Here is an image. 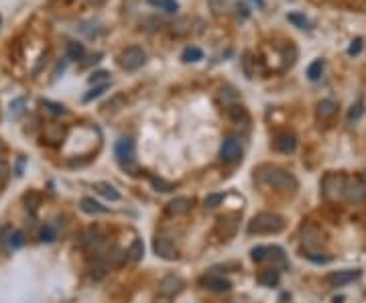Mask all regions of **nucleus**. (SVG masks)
<instances>
[{"instance_id": "nucleus-1", "label": "nucleus", "mask_w": 366, "mask_h": 303, "mask_svg": "<svg viewBox=\"0 0 366 303\" xmlns=\"http://www.w3.org/2000/svg\"><path fill=\"white\" fill-rule=\"evenodd\" d=\"M248 234H279L285 230V218L275 212H261L248 222Z\"/></svg>"}, {"instance_id": "nucleus-2", "label": "nucleus", "mask_w": 366, "mask_h": 303, "mask_svg": "<svg viewBox=\"0 0 366 303\" xmlns=\"http://www.w3.org/2000/svg\"><path fill=\"white\" fill-rule=\"evenodd\" d=\"M258 177L277 189H297V179L293 177V173L281 167H263L258 171Z\"/></svg>"}, {"instance_id": "nucleus-3", "label": "nucleus", "mask_w": 366, "mask_h": 303, "mask_svg": "<svg viewBox=\"0 0 366 303\" xmlns=\"http://www.w3.org/2000/svg\"><path fill=\"white\" fill-rule=\"evenodd\" d=\"M346 181L348 177L342 175V173H326L324 179H321V193L328 202H340L344 198V191H346Z\"/></svg>"}, {"instance_id": "nucleus-4", "label": "nucleus", "mask_w": 366, "mask_h": 303, "mask_svg": "<svg viewBox=\"0 0 366 303\" xmlns=\"http://www.w3.org/2000/svg\"><path fill=\"white\" fill-rule=\"evenodd\" d=\"M146 61V53L143 51V47L133 45L126 47L120 55H118V66L126 72H137L139 68H143V63Z\"/></svg>"}, {"instance_id": "nucleus-5", "label": "nucleus", "mask_w": 366, "mask_h": 303, "mask_svg": "<svg viewBox=\"0 0 366 303\" xmlns=\"http://www.w3.org/2000/svg\"><path fill=\"white\" fill-rule=\"evenodd\" d=\"M114 155L120 167L135 169V141L133 139H120L114 145Z\"/></svg>"}, {"instance_id": "nucleus-6", "label": "nucleus", "mask_w": 366, "mask_h": 303, "mask_svg": "<svg viewBox=\"0 0 366 303\" xmlns=\"http://www.w3.org/2000/svg\"><path fill=\"white\" fill-rule=\"evenodd\" d=\"M301 240H303V246L305 248H317L326 242V234L317 224L313 222H305L301 226Z\"/></svg>"}, {"instance_id": "nucleus-7", "label": "nucleus", "mask_w": 366, "mask_h": 303, "mask_svg": "<svg viewBox=\"0 0 366 303\" xmlns=\"http://www.w3.org/2000/svg\"><path fill=\"white\" fill-rule=\"evenodd\" d=\"M153 250H155L157 256L165 258V261H175V258L179 256V250H177L175 242L171 240L169 236H165V234L155 236V240H153Z\"/></svg>"}, {"instance_id": "nucleus-8", "label": "nucleus", "mask_w": 366, "mask_h": 303, "mask_svg": "<svg viewBox=\"0 0 366 303\" xmlns=\"http://www.w3.org/2000/svg\"><path fill=\"white\" fill-rule=\"evenodd\" d=\"M344 200H348L350 204H362L366 200V185L360 177H348Z\"/></svg>"}, {"instance_id": "nucleus-9", "label": "nucleus", "mask_w": 366, "mask_h": 303, "mask_svg": "<svg viewBox=\"0 0 366 303\" xmlns=\"http://www.w3.org/2000/svg\"><path fill=\"white\" fill-rule=\"evenodd\" d=\"M242 155V147H240V141L234 139V137H228L222 141L220 145V159L224 163H236Z\"/></svg>"}, {"instance_id": "nucleus-10", "label": "nucleus", "mask_w": 366, "mask_h": 303, "mask_svg": "<svg viewBox=\"0 0 366 303\" xmlns=\"http://www.w3.org/2000/svg\"><path fill=\"white\" fill-rule=\"evenodd\" d=\"M273 149L277 151V153L291 155L293 151L297 149V137H295L293 133H289V131L279 133V135H275V139H273Z\"/></svg>"}, {"instance_id": "nucleus-11", "label": "nucleus", "mask_w": 366, "mask_h": 303, "mask_svg": "<svg viewBox=\"0 0 366 303\" xmlns=\"http://www.w3.org/2000/svg\"><path fill=\"white\" fill-rule=\"evenodd\" d=\"M200 285H204L210 291H216V293H224V291H230L232 289V283H230L228 279L216 277V275H204L200 279Z\"/></svg>"}, {"instance_id": "nucleus-12", "label": "nucleus", "mask_w": 366, "mask_h": 303, "mask_svg": "<svg viewBox=\"0 0 366 303\" xmlns=\"http://www.w3.org/2000/svg\"><path fill=\"white\" fill-rule=\"evenodd\" d=\"M183 287H185L183 279H181V277H175V275H167L165 279H161V283H159L161 293H163V295H167V297L181 293V291H183Z\"/></svg>"}, {"instance_id": "nucleus-13", "label": "nucleus", "mask_w": 366, "mask_h": 303, "mask_svg": "<svg viewBox=\"0 0 366 303\" xmlns=\"http://www.w3.org/2000/svg\"><path fill=\"white\" fill-rule=\"evenodd\" d=\"M360 277V271H338V273H332L328 275V283L332 287H344L352 283V281H356Z\"/></svg>"}, {"instance_id": "nucleus-14", "label": "nucleus", "mask_w": 366, "mask_h": 303, "mask_svg": "<svg viewBox=\"0 0 366 303\" xmlns=\"http://www.w3.org/2000/svg\"><path fill=\"white\" fill-rule=\"evenodd\" d=\"M236 228H238V218H236V216H222V218H218L216 230L220 236L230 238L236 234Z\"/></svg>"}, {"instance_id": "nucleus-15", "label": "nucleus", "mask_w": 366, "mask_h": 303, "mask_svg": "<svg viewBox=\"0 0 366 303\" xmlns=\"http://www.w3.org/2000/svg\"><path fill=\"white\" fill-rule=\"evenodd\" d=\"M43 139H45V143H49V145H59L63 139H66V128H63L61 124H47L45 131H43Z\"/></svg>"}, {"instance_id": "nucleus-16", "label": "nucleus", "mask_w": 366, "mask_h": 303, "mask_svg": "<svg viewBox=\"0 0 366 303\" xmlns=\"http://www.w3.org/2000/svg\"><path fill=\"white\" fill-rule=\"evenodd\" d=\"M189 210H191L189 198H175L167 204V214H171V216H185Z\"/></svg>"}, {"instance_id": "nucleus-17", "label": "nucleus", "mask_w": 366, "mask_h": 303, "mask_svg": "<svg viewBox=\"0 0 366 303\" xmlns=\"http://www.w3.org/2000/svg\"><path fill=\"white\" fill-rule=\"evenodd\" d=\"M315 112H317V118L328 120V118H332L338 112V104L334 100H321V102H317Z\"/></svg>"}, {"instance_id": "nucleus-18", "label": "nucleus", "mask_w": 366, "mask_h": 303, "mask_svg": "<svg viewBox=\"0 0 366 303\" xmlns=\"http://www.w3.org/2000/svg\"><path fill=\"white\" fill-rule=\"evenodd\" d=\"M279 279H281V273H279V269H267V271H263V273H258V277H256L258 283L265 285V287H275V285H279Z\"/></svg>"}, {"instance_id": "nucleus-19", "label": "nucleus", "mask_w": 366, "mask_h": 303, "mask_svg": "<svg viewBox=\"0 0 366 303\" xmlns=\"http://www.w3.org/2000/svg\"><path fill=\"white\" fill-rule=\"evenodd\" d=\"M79 208L85 214H106V212H108V208H104L102 204H98L94 198H83L79 202Z\"/></svg>"}, {"instance_id": "nucleus-20", "label": "nucleus", "mask_w": 366, "mask_h": 303, "mask_svg": "<svg viewBox=\"0 0 366 303\" xmlns=\"http://www.w3.org/2000/svg\"><path fill=\"white\" fill-rule=\"evenodd\" d=\"M94 187H96V191L100 193V196H104L106 200H110V202H118L120 200V193L110 183H96Z\"/></svg>"}, {"instance_id": "nucleus-21", "label": "nucleus", "mask_w": 366, "mask_h": 303, "mask_svg": "<svg viewBox=\"0 0 366 303\" xmlns=\"http://www.w3.org/2000/svg\"><path fill=\"white\" fill-rule=\"evenodd\" d=\"M102 242H104V236L98 230H90L88 234H85V238H83V244L88 246L90 250H98Z\"/></svg>"}, {"instance_id": "nucleus-22", "label": "nucleus", "mask_w": 366, "mask_h": 303, "mask_svg": "<svg viewBox=\"0 0 366 303\" xmlns=\"http://www.w3.org/2000/svg\"><path fill=\"white\" fill-rule=\"evenodd\" d=\"M128 258H131L133 263H139L141 258H143V254H145V244H143V240L141 238H137V240H133V244H131V248H128Z\"/></svg>"}, {"instance_id": "nucleus-23", "label": "nucleus", "mask_w": 366, "mask_h": 303, "mask_svg": "<svg viewBox=\"0 0 366 303\" xmlns=\"http://www.w3.org/2000/svg\"><path fill=\"white\" fill-rule=\"evenodd\" d=\"M66 53H68V59L70 61H77V59L83 57V45H81V43H77V41H70Z\"/></svg>"}, {"instance_id": "nucleus-24", "label": "nucleus", "mask_w": 366, "mask_h": 303, "mask_svg": "<svg viewBox=\"0 0 366 303\" xmlns=\"http://www.w3.org/2000/svg\"><path fill=\"white\" fill-rule=\"evenodd\" d=\"M269 254H271V246H263V244H258L250 250V258L254 263H265L269 258Z\"/></svg>"}, {"instance_id": "nucleus-25", "label": "nucleus", "mask_w": 366, "mask_h": 303, "mask_svg": "<svg viewBox=\"0 0 366 303\" xmlns=\"http://www.w3.org/2000/svg\"><path fill=\"white\" fill-rule=\"evenodd\" d=\"M148 181H150V185H153L157 191H163V193H167V191H173V189H175V185H173V183L165 181L163 177H153V175H150V177H148Z\"/></svg>"}, {"instance_id": "nucleus-26", "label": "nucleus", "mask_w": 366, "mask_h": 303, "mask_svg": "<svg viewBox=\"0 0 366 303\" xmlns=\"http://www.w3.org/2000/svg\"><path fill=\"white\" fill-rule=\"evenodd\" d=\"M287 20H289V23H293L297 29H309V20H307L305 14L291 12V14H287Z\"/></svg>"}, {"instance_id": "nucleus-27", "label": "nucleus", "mask_w": 366, "mask_h": 303, "mask_svg": "<svg viewBox=\"0 0 366 303\" xmlns=\"http://www.w3.org/2000/svg\"><path fill=\"white\" fill-rule=\"evenodd\" d=\"M321 72H324V61H321V59H315L311 66L307 68V77H309L311 81H315V79L321 77Z\"/></svg>"}, {"instance_id": "nucleus-28", "label": "nucleus", "mask_w": 366, "mask_h": 303, "mask_svg": "<svg viewBox=\"0 0 366 303\" xmlns=\"http://www.w3.org/2000/svg\"><path fill=\"white\" fill-rule=\"evenodd\" d=\"M202 57H204V53H202L200 47H187V49L181 53V59L187 61V63H189V61H200Z\"/></svg>"}, {"instance_id": "nucleus-29", "label": "nucleus", "mask_w": 366, "mask_h": 303, "mask_svg": "<svg viewBox=\"0 0 366 303\" xmlns=\"http://www.w3.org/2000/svg\"><path fill=\"white\" fill-rule=\"evenodd\" d=\"M25 104H27L25 98H16L14 102H10V118H18L20 114H23L25 112Z\"/></svg>"}, {"instance_id": "nucleus-30", "label": "nucleus", "mask_w": 366, "mask_h": 303, "mask_svg": "<svg viewBox=\"0 0 366 303\" xmlns=\"http://www.w3.org/2000/svg\"><path fill=\"white\" fill-rule=\"evenodd\" d=\"M362 114H364V102H356V104L350 106V110H348V120L356 122V120L362 118Z\"/></svg>"}, {"instance_id": "nucleus-31", "label": "nucleus", "mask_w": 366, "mask_h": 303, "mask_svg": "<svg viewBox=\"0 0 366 303\" xmlns=\"http://www.w3.org/2000/svg\"><path fill=\"white\" fill-rule=\"evenodd\" d=\"M222 202H224V193H210V196L204 200V206L214 210V208H218Z\"/></svg>"}, {"instance_id": "nucleus-32", "label": "nucleus", "mask_w": 366, "mask_h": 303, "mask_svg": "<svg viewBox=\"0 0 366 303\" xmlns=\"http://www.w3.org/2000/svg\"><path fill=\"white\" fill-rule=\"evenodd\" d=\"M153 6H161L163 10H167V12H175L177 10V2L175 0H148Z\"/></svg>"}, {"instance_id": "nucleus-33", "label": "nucleus", "mask_w": 366, "mask_h": 303, "mask_svg": "<svg viewBox=\"0 0 366 303\" xmlns=\"http://www.w3.org/2000/svg\"><path fill=\"white\" fill-rule=\"evenodd\" d=\"M8 244H10V248H20V246L25 244V234L20 232V230H14L8 236Z\"/></svg>"}, {"instance_id": "nucleus-34", "label": "nucleus", "mask_w": 366, "mask_h": 303, "mask_svg": "<svg viewBox=\"0 0 366 303\" xmlns=\"http://www.w3.org/2000/svg\"><path fill=\"white\" fill-rule=\"evenodd\" d=\"M106 90H108V81H106V83H102V85H96L94 90H90L88 94L83 96V102H92L94 98H100V96H102Z\"/></svg>"}, {"instance_id": "nucleus-35", "label": "nucleus", "mask_w": 366, "mask_h": 303, "mask_svg": "<svg viewBox=\"0 0 366 303\" xmlns=\"http://www.w3.org/2000/svg\"><path fill=\"white\" fill-rule=\"evenodd\" d=\"M305 256H307V261H311V263H315V265H328V263L332 261V256L321 254V252H307Z\"/></svg>"}, {"instance_id": "nucleus-36", "label": "nucleus", "mask_w": 366, "mask_h": 303, "mask_svg": "<svg viewBox=\"0 0 366 303\" xmlns=\"http://www.w3.org/2000/svg\"><path fill=\"white\" fill-rule=\"evenodd\" d=\"M228 116H230L232 120H236V122H240V120L246 118V110H244L242 106H230V108H228Z\"/></svg>"}, {"instance_id": "nucleus-37", "label": "nucleus", "mask_w": 366, "mask_h": 303, "mask_svg": "<svg viewBox=\"0 0 366 303\" xmlns=\"http://www.w3.org/2000/svg\"><path fill=\"white\" fill-rule=\"evenodd\" d=\"M41 240L43 242H53L55 240V230L47 224V226H43V230H41Z\"/></svg>"}, {"instance_id": "nucleus-38", "label": "nucleus", "mask_w": 366, "mask_h": 303, "mask_svg": "<svg viewBox=\"0 0 366 303\" xmlns=\"http://www.w3.org/2000/svg\"><path fill=\"white\" fill-rule=\"evenodd\" d=\"M43 106H49V110L55 112V114H66V108H63L61 104H55V102H49V100H41Z\"/></svg>"}, {"instance_id": "nucleus-39", "label": "nucleus", "mask_w": 366, "mask_h": 303, "mask_svg": "<svg viewBox=\"0 0 366 303\" xmlns=\"http://www.w3.org/2000/svg\"><path fill=\"white\" fill-rule=\"evenodd\" d=\"M360 51H362V39L358 37V39H354V41H352V45L348 47V55H352V57H354V55H358Z\"/></svg>"}, {"instance_id": "nucleus-40", "label": "nucleus", "mask_w": 366, "mask_h": 303, "mask_svg": "<svg viewBox=\"0 0 366 303\" xmlns=\"http://www.w3.org/2000/svg\"><path fill=\"white\" fill-rule=\"evenodd\" d=\"M8 173H10V167H8V163L0 161V183H4V181L8 179Z\"/></svg>"}, {"instance_id": "nucleus-41", "label": "nucleus", "mask_w": 366, "mask_h": 303, "mask_svg": "<svg viewBox=\"0 0 366 303\" xmlns=\"http://www.w3.org/2000/svg\"><path fill=\"white\" fill-rule=\"evenodd\" d=\"M106 77H108V74H106V72H96V74L90 77V83H94V81H100V79H106Z\"/></svg>"}, {"instance_id": "nucleus-42", "label": "nucleus", "mask_w": 366, "mask_h": 303, "mask_svg": "<svg viewBox=\"0 0 366 303\" xmlns=\"http://www.w3.org/2000/svg\"><path fill=\"white\" fill-rule=\"evenodd\" d=\"M90 2H92V4H96V6H98V4H102V2H104V0H90Z\"/></svg>"}, {"instance_id": "nucleus-43", "label": "nucleus", "mask_w": 366, "mask_h": 303, "mask_svg": "<svg viewBox=\"0 0 366 303\" xmlns=\"http://www.w3.org/2000/svg\"><path fill=\"white\" fill-rule=\"evenodd\" d=\"M2 153H4V143L0 141V155H2Z\"/></svg>"}, {"instance_id": "nucleus-44", "label": "nucleus", "mask_w": 366, "mask_h": 303, "mask_svg": "<svg viewBox=\"0 0 366 303\" xmlns=\"http://www.w3.org/2000/svg\"><path fill=\"white\" fill-rule=\"evenodd\" d=\"M157 303H167V301H163V299H161V301H157Z\"/></svg>"}, {"instance_id": "nucleus-45", "label": "nucleus", "mask_w": 366, "mask_h": 303, "mask_svg": "<svg viewBox=\"0 0 366 303\" xmlns=\"http://www.w3.org/2000/svg\"><path fill=\"white\" fill-rule=\"evenodd\" d=\"M0 23H2V18H0Z\"/></svg>"}]
</instances>
